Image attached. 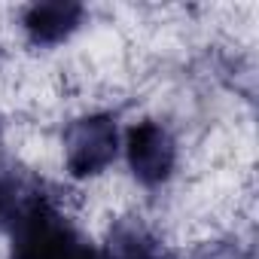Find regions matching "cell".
Returning a JSON list of instances; mask_svg holds the SVG:
<instances>
[{
	"label": "cell",
	"mask_w": 259,
	"mask_h": 259,
	"mask_svg": "<svg viewBox=\"0 0 259 259\" xmlns=\"http://www.w3.org/2000/svg\"><path fill=\"white\" fill-rule=\"evenodd\" d=\"M10 232L13 259H98V250L70 226L55 198L43 192V183H34Z\"/></svg>",
	"instance_id": "1"
},
{
	"label": "cell",
	"mask_w": 259,
	"mask_h": 259,
	"mask_svg": "<svg viewBox=\"0 0 259 259\" xmlns=\"http://www.w3.org/2000/svg\"><path fill=\"white\" fill-rule=\"evenodd\" d=\"M119 150L116 119L110 113H89L64 128V165L76 180L101 174Z\"/></svg>",
	"instance_id": "2"
},
{
	"label": "cell",
	"mask_w": 259,
	"mask_h": 259,
	"mask_svg": "<svg viewBox=\"0 0 259 259\" xmlns=\"http://www.w3.org/2000/svg\"><path fill=\"white\" fill-rule=\"evenodd\" d=\"M125 156H128V168H132L135 180L156 189L162 186L177 165V144L171 138V132L156 122V119H144L135 122L125 135Z\"/></svg>",
	"instance_id": "3"
},
{
	"label": "cell",
	"mask_w": 259,
	"mask_h": 259,
	"mask_svg": "<svg viewBox=\"0 0 259 259\" xmlns=\"http://www.w3.org/2000/svg\"><path fill=\"white\" fill-rule=\"evenodd\" d=\"M85 19L82 4L55 0V4H31L22 13V28L34 46H58L64 43Z\"/></svg>",
	"instance_id": "4"
},
{
	"label": "cell",
	"mask_w": 259,
	"mask_h": 259,
	"mask_svg": "<svg viewBox=\"0 0 259 259\" xmlns=\"http://www.w3.org/2000/svg\"><path fill=\"white\" fill-rule=\"evenodd\" d=\"M98 259H165V256H162V244L156 241V235L141 220L128 217L110 229L107 244L98 253Z\"/></svg>",
	"instance_id": "5"
},
{
	"label": "cell",
	"mask_w": 259,
	"mask_h": 259,
	"mask_svg": "<svg viewBox=\"0 0 259 259\" xmlns=\"http://www.w3.org/2000/svg\"><path fill=\"white\" fill-rule=\"evenodd\" d=\"M192 259H244V256L232 244H207L198 253H192Z\"/></svg>",
	"instance_id": "6"
},
{
	"label": "cell",
	"mask_w": 259,
	"mask_h": 259,
	"mask_svg": "<svg viewBox=\"0 0 259 259\" xmlns=\"http://www.w3.org/2000/svg\"><path fill=\"white\" fill-rule=\"evenodd\" d=\"M13 171H16V168H13V165H10V159H7V147H4V128H0V180H7Z\"/></svg>",
	"instance_id": "7"
}]
</instances>
